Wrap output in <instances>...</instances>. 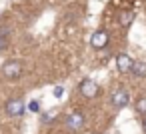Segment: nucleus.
I'll return each instance as SVG.
<instances>
[{"label": "nucleus", "instance_id": "1", "mask_svg": "<svg viewBox=\"0 0 146 134\" xmlns=\"http://www.w3.org/2000/svg\"><path fill=\"white\" fill-rule=\"evenodd\" d=\"M22 74V64L18 60H8L2 64V76L8 78V80H14Z\"/></svg>", "mask_w": 146, "mask_h": 134}, {"label": "nucleus", "instance_id": "2", "mask_svg": "<svg viewBox=\"0 0 146 134\" xmlns=\"http://www.w3.org/2000/svg\"><path fill=\"white\" fill-rule=\"evenodd\" d=\"M78 88H80V92H82L84 98H96L98 96V84L94 80H90V78H84L78 84Z\"/></svg>", "mask_w": 146, "mask_h": 134}, {"label": "nucleus", "instance_id": "3", "mask_svg": "<svg viewBox=\"0 0 146 134\" xmlns=\"http://www.w3.org/2000/svg\"><path fill=\"white\" fill-rule=\"evenodd\" d=\"M82 126H84V114H80V112H72V114L66 118V128H68V130L78 132V130H82Z\"/></svg>", "mask_w": 146, "mask_h": 134}, {"label": "nucleus", "instance_id": "4", "mask_svg": "<svg viewBox=\"0 0 146 134\" xmlns=\"http://www.w3.org/2000/svg\"><path fill=\"white\" fill-rule=\"evenodd\" d=\"M90 44L96 48V50H102L106 44H108V32L106 30H96L90 38Z\"/></svg>", "mask_w": 146, "mask_h": 134}, {"label": "nucleus", "instance_id": "5", "mask_svg": "<svg viewBox=\"0 0 146 134\" xmlns=\"http://www.w3.org/2000/svg\"><path fill=\"white\" fill-rule=\"evenodd\" d=\"M6 112H8L10 116H22V112H24V102H22L20 98H10V100L6 102Z\"/></svg>", "mask_w": 146, "mask_h": 134}, {"label": "nucleus", "instance_id": "6", "mask_svg": "<svg viewBox=\"0 0 146 134\" xmlns=\"http://www.w3.org/2000/svg\"><path fill=\"white\" fill-rule=\"evenodd\" d=\"M128 92L124 90V88H116L114 92H112V104L116 106V108H124L126 104H128Z\"/></svg>", "mask_w": 146, "mask_h": 134}, {"label": "nucleus", "instance_id": "7", "mask_svg": "<svg viewBox=\"0 0 146 134\" xmlns=\"http://www.w3.org/2000/svg\"><path fill=\"white\" fill-rule=\"evenodd\" d=\"M116 66H118V70L120 72H132V66H134V60L128 56V54H118L116 56Z\"/></svg>", "mask_w": 146, "mask_h": 134}, {"label": "nucleus", "instance_id": "8", "mask_svg": "<svg viewBox=\"0 0 146 134\" xmlns=\"http://www.w3.org/2000/svg\"><path fill=\"white\" fill-rule=\"evenodd\" d=\"M132 20H134V12H132V10H122V12L118 14V22H120L122 28H128V26L132 24Z\"/></svg>", "mask_w": 146, "mask_h": 134}, {"label": "nucleus", "instance_id": "9", "mask_svg": "<svg viewBox=\"0 0 146 134\" xmlns=\"http://www.w3.org/2000/svg\"><path fill=\"white\" fill-rule=\"evenodd\" d=\"M132 74H134L136 78H144V76H146V62H134Z\"/></svg>", "mask_w": 146, "mask_h": 134}, {"label": "nucleus", "instance_id": "10", "mask_svg": "<svg viewBox=\"0 0 146 134\" xmlns=\"http://www.w3.org/2000/svg\"><path fill=\"white\" fill-rule=\"evenodd\" d=\"M136 110L146 116V98H138V100H136Z\"/></svg>", "mask_w": 146, "mask_h": 134}, {"label": "nucleus", "instance_id": "11", "mask_svg": "<svg viewBox=\"0 0 146 134\" xmlns=\"http://www.w3.org/2000/svg\"><path fill=\"white\" fill-rule=\"evenodd\" d=\"M28 108H30L32 112H38V110H40V102H38V100H32V102L28 104Z\"/></svg>", "mask_w": 146, "mask_h": 134}, {"label": "nucleus", "instance_id": "12", "mask_svg": "<svg viewBox=\"0 0 146 134\" xmlns=\"http://www.w3.org/2000/svg\"><path fill=\"white\" fill-rule=\"evenodd\" d=\"M62 94H64V88H62V86H56V88H54V96H56V98H60Z\"/></svg>", "mask_w": 146, "mask_h": 134}, {"label": "nucleus", "instance_id": "13", "mask_svg": "<svg viewBox=\"0 0 146 134\" xmlns=\"http://www.w3.org/2000/svg\"><path fill=\"white\" fill-rule=\"evenodd\" d=\"M4 48H6V40H4L2 36H0V52H2Z\"/></svg>", "mask_w": 146, "mask_h": 134}, {"label": "nucleus", "instance_id": "14", "mask_svg": "<svg viewBox=\"0 0 146 134\" xmlns=\"http://www.w3.org/2000/svg\"><path fill=\"white\" fill-rule=\"evenodd\" d=\"M142 128H144V132H146V116H144V120H142Z\"/></svg>", "mask_w": 146, "mask_h": 134}]
</instances>
